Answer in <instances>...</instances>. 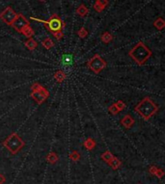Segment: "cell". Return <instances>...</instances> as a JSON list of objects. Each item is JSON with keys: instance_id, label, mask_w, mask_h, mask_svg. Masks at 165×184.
Returning <instances> with one entry per match:
<instances>
[{"instance_id": "1", "label": "cell", "mask_w": 165, "mask_h": 184, "mask_svg": "<svg viewBox=\"0 0 165 184\" xmlns=\"http://www.w3.org/2000/svg\"><path fill=\"white\" fill-rule=\"evenodd\" d=\"M129 55L138 65H143L152 55V51L142 41L137 43L129 52Z\"/></svg>"}, {"instance_id": "2", "label": "cell", "mask_w": 165, "mask_h": 184, "mask_svg": "<svg viewBox=\"0 0 165 184\" xmlns=\"http://www.w3.org/2000/svg\"><path fill=\"white\" fill-rule=\"evenodd\" d=\"M157 106L153 102L150 97L143 98L142 101L138 103L134 108L135 111L145 120H148L153 114H156L157 112Z\"/></svg>"}, {"instance_id": "3", "label": "cell", "mask_w": 165, "mask_h": 184, "mask_svg": "<svg viewBox=\"0 0 165 184\" xmlns=\"http://www.w3.org/2000/svg\"><path fill=\"white\" fill-rule=\"evenodd\" d=\"M4 146H6L12 153L15 154L24 146V142L21 140L19 136H18L15 133H13L5 140Z\"/></svg>"}, {"instance_id": "4", "label": "cell", "mask_w": 165, "mask_h": 184, "mask_svg": "<svg viewBox=\"0 0 165 184\" xmlns=\"http://www.w3.org/2000/svg\"><path fill=\"white\" fill-rule=\"evenodd\" d=\"M31 90H32V93L30 94V97L39 104L44 102L47 98V97L49 96V93L38 83H34L33 85L31 86Z\"/></svg>"}, {"instance_id": "5", "label": "cell", "mask_w": 165, "mask_h": 184, "mask_svg": "<svg viewBox=\"0 0 165 184\" xmlns=\"http://www.w3.org/2000/svg\"><path fill=\"white\" fill-rule=\"evenodd\" d=\"M87 65L89 69L93 71L95 73H99L106 67V62L99 54H96L88 61Z\"/></svg>"}, {"instance_id": "6", "label": "cell", "mask_w": 165, "mask_h": 184, "mask_svg": "<svg viewBox=\"0 0 165 184\" xmlns=\"http://www.w3.org/2000/svg\"><path fill=\"white\" fill-rule=\"evenodd\" d=\"M45 25H47V27H49V29L51 31V33L61 31L62 27L64 26L62 20L58 18L56 15H53L49 21H46Z\"/></svg>"}, {"instance_id": "7", "label": "cell", "mask_w": 165, "mask_h": 184, "mask_svg": "<svg viewBox=\"0 0 165 184\" xmlns=\"http://www.w3.org/2000/svg\"><path fill=\"white\" fill-rule=\"evenodd\" d=\"M17 14L15 13L14 10L11 7H7L4 11L0 14V19L6 23L7 25H12L13 21L17 18Z\"/></svg>"}, {"instance_id": "8", "label": "cell", "mask_w": 165, "mask_h": 184, "mask_svg": "<svg viewBox=\"0 0 165 184\" xmlns=\"http://www.w3.org/2000/svg\"><path fill=\"white\" fill-rule=\"evenodd\" d=\"M29 25V22H28V20L26 19V18L24 17L23 15H17V18H15V19L13 21L12 23V26L13 27L18 31V32L21 33V31H22L23 28H25L26 26H28Z\"/></svg>"}, {"instance_id": "9", "label": "cell", "mask_w": 165, "mask_h": 184, "mask_svg": "<svg viewBox=\"0 0 165 184\" xmlns=\"http://www.w3.org/2000/svg\"><path fill=\"white\" fill-rule=\"evenodd\" d=\"M121 123L123 124L126 128H130L134 123V120L131 118L130 115H126L125 117L121 120Z\"/></svg>"}, {"instance_id": "10", "label": "cell", "mask_w": 165, "mask_h": 184, "mask_svg": "<svg viewBox=\"0 0 165 184\" xmlns=\"http://www.w3.org/2000/svg\"><path fill=\"white\" fill-rule=\"evenodd\" d=\"M89 12L88 8L85 6L84 4H80L78 6V8L76 9V14L79 15V17H85Z\"/></svg>"}, {"instance_id": "11", "label": "cell", "mask_w": 165, "mask_h": 184, "mask_svg": "<svg viewBox=\"0 0 165 184\" xmlns=\"http://www.w3.org/2000/svg\"><path fill=\"white\" fill-rule=\"evenodd\" d=\"M25 46L27 47L29 50H34L37 47V41L33 38H30L28 39V41H25Z\"/></svg>"}, {"instance_id": "12", "label": "cell", "mask_w": 165, "mask_h": 184, "mask_svg": "<svg viewBox=\"0 0 165 184\" xmlns=\"http://www.w3.org/2000/svg\"><path fill=\"white\" fill-rule=\"evenodd\" d=\"M54 78L58 83H62L64 80L66 79V74L64 73L63 71H58L54 74Z\"/></svg>"}, {"instance_id": "13", "label": "cell", "mask_w": 165, "mask_h": 184, "mask_svg": "<svg viewBox=\"0 0 165 184\" xmlns=\"http://www.w3.org/2000/svg\"><path fill=\"white\" fill-rule=\"evenodd\" d=\"M21 34H23L26 37V38H29L30 39V38H32V36L34 35V31L28 25V26H26L25 28L22 29V31H21Z\"/></svg>"}, {"instance_id": "14", "label": "cell", "mask_w": 165, "mask_h": 184, "mask_svg": "<svg viewBox=\"0 0 165 184\" xmlns=\"http://www.w3.org/2000/svg\"><path fill=\"white\" fill-rule=\"evenodd\" d=\"M153 26L157 29V30H162L165 26V21L163 20V18H158L157 19L155 20V22H153Z\"/></svg>"}, {"instance_id": "15", "label": "cell", "mask_w": 165, "mask_h": 184, "mask_svg": "<svg viewBox=\"0 0 165 184\" xmlns=\"http://www.w3.org/2000/svg\"><path fill=\"white\" fill-rule=\"evenodd\" d=\"M42 44L44 45L46 49H50L54 46V43L52 41V40L50 38H45L44 41H42Z\"/></svg>"}, {"instance_id": "16", "label": "cell", "mask_w": 165, "mask_h": 184, "mask_svg": "<svg viewBox=\"0 0 165 184\" xmlns=\"http://www.w3.org/2000/svg\"><path fill=\"white\" fill-rule=\"evenodd\" d=\"M112 39H113V37H112V35H111L109 32H104V33L102 35V41H103L104 44L110 43V41H112Z\"/></svg>"}, {"instance_id": "17", "label": "cell", "mask_w": 165, "mask_h": 184, "mask_svg": "<svg viewBox=\"0 0 165 184\" xmlns=\"http://www.w3.org/2000/svg\"><path fill=\"white\" fill-rule=\"evenodd\" d=\"M62 62L64 65H72V56L71 54H65L62 58Z\"/></svg>"}, {"instance_id": "18", "label": "cell", "mask_w": 165, "mask_h": 184, "mask_svg": "<svg viewBox=\"0 0 165 184\" xmlns=\"http://www.w3.org/2000/svg\"><path fill=\"white\" fill-rule=\"evenodd\" d=\"M95 145H96L95 141H94L93 139H91V138L87 139L86 141L84 142V146H86V148H87L88 150H92V149L94 148V146H95Z\"/></svg>"}, {"instance_id": "19", "label": "cell", "mask_w": 165, "mask_h": 184, "mask_svg": "<svg viewBox=\"0 0 165 184\" xmlns=\"http://www.w3.org/2000/svg\"><path fill=\"white\" fill-rule=\"evenodd\" d=\"M108 110H109V112H110L111 114H113V115H116V114H118V113L120 112L119 109L117 108V106L115 105V103L111 104L110 106H109V108H108Z\"/></svg>"}, {"instance_id": "20", "label": "cell", "mask_w": 165, "mask_h": 184, "mask_svg": "<svg viewBox=\"0 0 165 184\" xmlns=\"http://www.w3.org/2000/svg\"><path fill=\"white\" fill-rule=\"evenodd\" d=\"M77 35L80 37V38H85L87 35H88V31L85 29L84 27H81L80 29L78 30V32H77Z\"/></svg>"}, {"instance_id": "21", "label": "cell", "mask_w": 165, "mask_h": 184, "mask_svg": "<svg viewBox=\"0 0 165 184\" xmlns=\"http://www.w3.org/2000/svg\"><path fill=\"white\" fill-rule=\"evenodd\" d=\"M115 105L117 106V108L119 109V111H123V110L126 108V104L122 100H118V101L115 103Z\"/></svg>"}, {"instance_id": "22", "label": "cell", "mask_w": 165, "mask_h": 184, "mask_svg": "<svg viewBox=\"0 0 165 184\" xmlns=\"http://www.w3.org/2000/svg\"><path fill=\"white\" fill-rule=\"evenodd\" d=\"M96 3H98L102 7L105 8L108 5V0H97V2H96Z\"/></svg>"}, {"instance_id": "23", "label": "cell", "mask_w": 165, "mask_h": 184, "mask_svg": "<svg viewBox=\"0 0 165 184\" xmlns=\"http://www.w3.org/2000/svg\"><path fill=\"white\" fill-rule=\"evenodd\" d=\"M94 9H95V11H96V12L100 13V12H103V9H104V8L100 6V5H99L98 3H96V4L94 5Z\"/></svg>"}, {"instance_id": "24", "label": "cell", "mask_w": 165, "mask_h": 184, "mask_svg": "<svg viewBox=\"0 0 165 184\" xmlns=\"http://www.w3.org/2000/svg\"><path fill=\"white\" fill-rule=\"evenodd\" d=\"M47 159H49V161H50V163H54L57 160V156L54 153H50L49 157H47Z\"/></svg>"}, {"instance_id": "25", "label": "cell", "mask_w": 165, "mask_h": 184, "mask_svg": "<svg viewBox=\"0 0 165 184\" xmlns=\"http://www.w3.org/2000/svg\"><path fill=\"white\" fill-rule=\"evenodd\" d=\"M52 34H53V36H54L57 40H61L63 38V32H62V31H58V32H54V33H52Z\"/></svg>"}, {"instance_id": "26", "label": "cell", "mask_w": 165, "mask_h": 184, "mask_svg": "<svg viewBox=\"0 0 165 184\" xmlns=\"http://www.w3.org/2000/svg\"><path fill=\"white\" fill-rule=\"evenodd\" d=\"M103 158L105 160V161H109L111 158H112V155H111V153H110V152H105V153L103 155Z\"/></svg>"}, {"instance_id": "27", "label": "cell", "mask_w": 165, "mask_h": 184, "mask_svg": "<svg viewBox=\"0 0 165 184\" xmlns=\"http://www.w3.org/2000/svg\"><path fill=\"white\" fill-rule=\"evenodd\" d=\"M78 157H79V155H78V153H77L76 151H73L72 153L71 154V158H72L73 160H76Z\"/></svg>"}, {"instance_id": "28", "label": "cell", "mask_w": 165, "mask_h": 184, "mask_svg": "<svg viewBox=\"0 0 165 184\" xmlns=\"http://www.w3.org/2000/svg\"><path fill=\"white\" fill-rule=\"evenodd\" d=\"M118 165H120V163H119V161L115 159V160L113 161V164H112L113 168H117V167H118Z\"/></svg>"}, {"instance_id": "29", "label": "cell", "mask_w": 165, "mask_h": 184, "mask_svg": "<svg viewBox=\"0 0 165 184\" xmlns=\"http://www.w3.org/2000/svg\"><path fill=\"white\" fill-rule=\"evenodd\" d=\"M2 181H4V178H3L2 176H0V183H1Z\"/></svg>"}, {"instance_id": "30", "label": "cell", "mask_w": 165, "mask_h": 184, "mask_svg": "<svg viewBox=\"0 0 165 184\" xmlns=\"http://www.w3.org/2000/svg\"><path fill=\"white\" fill-rule=\"evenodd\" d=\"M39 1H41V2H42V1H45V0H39Z\"/></svg>"}]
</instances>
